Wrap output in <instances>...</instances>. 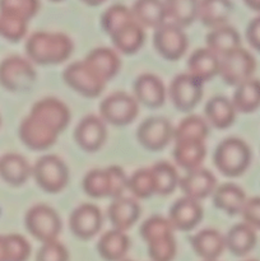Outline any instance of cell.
<instances>
[{
    "mask_svg": "<svg viewBox=\"0 0 260 261\" xmlns=\"http://www.w3.org/2000/svg\"><path fill=\"white\" fill-rule=\"evenodd\" d=\"M69 120L70 112L63 102L55 98L41 99L20 124L19 138L30 149H48L68 126Z\"/></svg>",
    "mask_w": 260,
    "mask_h": 261,
    "instance_id": "1",
    "label": "cell"
},
{
    "mask_svg": "<svg viewBox=\"0 0 260 261\" xmlns=\"http://www.w3.org/2000/svg\"><path fill=\"white\" fill-rule=\"evenodd\" d=\"M25 53L30 61L40 65L60 64L70 58L73 42L60 32H35L25 42Z\"/></svg>",
    "mask_w": 260,
    "mask_h": 261,
    "instance_id": "2",
    "label": "cell"
},
{
    "mask_svg": "<svg viewBox=\"0 0 260 261\" xmlns=\"http://www.w3.org/2000/svg\"><path fill=\"white\" fill-rule=\"evenodd\" d=\"M173 227L168 219L160 216L148 218L140 227V236L147 242L152 261H172L176 255Z\"/></svg>",
    "mask_w": 260,
    "mask_h": 261,
    "instance_id": "3",
    "label": "cell"
},
{
    "mask_svg": "<svg viewBox=\"0 0 260 261\" xmlns=\"http://www.w3.org/2000/svg\"><path fill=\"white\" fill-rule=\"evenodd\" d=\"M213 160L219 172L228 177H237L249 168L251 150L242 139L227 138L218 144Z\"/></svg>",
    "mask_w": 260,
    "mask_h": 261,
    "instance_id": "4",
    "label": "cell"
},
{
    "mask_svg": "<svg viewBox=\"0 0 260 261\" xmlns=\"http://www.w3.org/2000/svg\"><path fill=\"white\" fill-rule=\"evenodd\" d=\"M83 189L92 198L117 199L127 189V178L124 171L116 166L106 170H93L84 177Z\"/></svg>",
    "mask_w": 260,
    "mask_h": 261,
    "instance_id": "5",
    "label": "cell"
},
{
    "mask_svg": "<svg viewBox=\"0 0 260 261\" xmlns=\"http://www.w3.org/2000/svg\"><path fill=\"white\" fill-rule=\"evenodd\" d=\"M36 184L50 194L60 193L69 182V170L64 161L55 154L41 157L32 167Z\"/></svg>",
    "mask_w": 260,
    "mask_h": 261,
    "instance_id": "6",
    "label": "cell"
},
{
    "mask_svg": "<svg viewBox=\"0 0 260 261\" xmlns=\"http://www.w3.org/2000/svg\"><path fill=\"white\" fill-rule=\"evenodd\" d=\"M36 76L32 63L28 59L9 56L0 63V86L9 92L30 91Z\"/></svg>",
    "mask_w": 260,
    "mask_h": 261,
    "instance_id": "7",
    "label": "cell"
},
{
    "mask_svg": "<svg viewBox=\"0 0 260 261\" xmlns=\"http://www.w3.org/2000/svg\"><path fill=\"white\" fill-rule=\"evenodd\" d=\"M25 228L42 244L55 241L61 231V219L55 209L45 204L32 206L25 214Z\"/></svg>",
    "mask_w": 260,
    "mask_h": 261,
    "instance_id": "8",
    "label": "cell"
},
{
    "mask_svg": "<svg viewBox=\"0 0 260 261\" xmlns=\"http://www.w3.org/2000/svg\"><path fill=\"white\" fill-rule=\"evenodd\" d=\"M138 111L139 109L135 97L125 92L110 94L99 105V117L115 126H125L133 122L137 119Z\"/></svg>",
    "mask_w": 260,
    "mask_h": 261,
    "instance_id": "9",
    "label": "cell"
},
{
    "mask_svg": "<svg viewBox=\"0 0 260 261\" xmlns=\"http://www.w3.org/2000/svg\"><path fill=\"white\" fill-rule=\"evenodd\" d=\"M255 69L256 61L254 56L247 50L240 47L219 59L218 75L224 83L237 87L242 82L252 78Z\"/></svg>",
    "mask_w": 260,
    "mask_h": 261,
    "instance_id": "10",
    "label": "cell"
},
{
    "mask_svg": "<svg viewBox=\"0 0 260 261\" xmlns=\"http://www.w3.org/2000/svg\"><path fill=\"white\" fill-rule=\"evenodd\" d=\"M63 78L69 87L88 98L99 96L106 87V82L84 60L70 64L64 71Z\"/></svg>",
    "mask_w": 260,
    "mask_h": 261,
    "instance_id": "11",
    "label": "cell"
},
{
    "mask_svg": "<svg viewBox=\"0 0 260 261\" xmlns=\"http://www.w3.org/2000/svg\"><path fill=\"white\" fill-rule=\"evenodd\" d=\"M153 43L163 59L176 61L183 58L188 50V36L180 25L172 22H165L154 30Z\"/></svg>",
    "mask_w": 260,
    "mask_h": 261,
    "instance_id": "12",
    "label": "cell"
},
{
    "mask_svg": "<svg viewBox=\"0 0 260 261\" xmlns=\"http://www.w3.org/2000/svg\"><path fill=\"white\" fill-rule=\"evenodd\" d=\"M168 96L178 111L189 112L198 106L203 97V83L189 73L178 74L171 82Z\"/></svg>",
    "mask_w": 260,
    "mask_h": 261,
    "instance_id": "13",
    "label": "cell"
},
{
    "mask_svg": "<svg viewBox=\"0 0 260 261\" xmlns=\"http://www.w3.org/2000/svg\"><path fill=\"white\" fill-rule=\"evenodd\" d=\"M175 129L163 117H150L139 125L137 132L138 142L150 152L162 150L173 139Z\"/></svg>",
    "mask_w": 260,
    "mask_h": 261,
    "instance_id": "14",
    "label": "cell"
},
{
    "mask_svg": "<svg viewBox=\"0 0 260 261\" xmlns=\"http://www.w3.org/2000/svg\"><path fill=\"white\" fill-rule=\"evenodd\" d=\"M102 213L93 204H82L73 211L69 219L71 232L79 240H91L101 231Z\"/></svg>",
    "mask_w": 260,
    "mask_h": 261,
    "instance_id": "15",
    "label": "cell"
},
{
    "mask_svg": "<svg viewBox=\"0 0 260 261\" xmlns=\"http://www.w3.org/2000/svg\"><path fill=\"white\" fill-rule=\"evenodd\" d=\"M74 138L79 147L86 152H96L105 144L107 138L106 124L96 115L86 116L76 126Z\"/></svg>",
    "mask_w": 260,
    "mask_h": 261,
    "instance_id": "16",
    "label": "cell"
},
{
    "mask_svg": "<svg viewBox=\"0 0 260 261\" xmlns=\"http://www.w3.org/2000/svg\"><path fill=\"white\" fill-rule=\"evenodd\" d=\"M178 186L184 193V196L199 201L214 193L217 188V180L211 171L205 168H196L189 171L184 177H181Z\"/></svg>",
    "mask_w": 260,
    "mask_h": 261,
    "instance_id": "17",
    "label": "cell"
},
{
    "mask_svg": "<svg viewBox=\"0 0 260 261\" xmlns=\"http://www.w3.org/2000/svg\"><path fill=\"white\" fill-rule=\"evenodd\" d=\"M203 219V208L199 201L190 198L178 199L170 208L168 222L173 229L188 232L195 228L199 222Z\"/></svg>",
    "mask_w": 260,
    "mask_h": 261,
    "instance_id": "18",
    "label": "cell"
},
{
    "mask_svg": "<svg viewBox=\"0 0 260 261\" xmlns=\"http://www.w3.org/2000/svg\"><path fill=\"white\" fill-rule=\"evenodd\" d=\"M134 94L138 103L149 109H158L165 103L166 89L162 81L154 74H142L134 83Z\"/></svg>",
    "mask_w": 260,
    "mask_h": 261,
    "instance_id": "19",
    "label": "cell"
},
{
    "mask_svg": "<svg viewBox=\"0 0 260 261\" xmlns=\"http://www.w3.org/2000/svg\"><path fill=\"white\" fill-rule=\"evenodd\" d=\"M140 205L134 199L120 196L115 199L109 206L107 216L114 229L126 232L137 223L140 217Z\"/></svg>",
    "mask_w": 260,
    "mask_h": 261,
    "instance_id": "20",
    "label": "cell"
},
{
    "mask_svg": "<svg viewBox=\"0 0 260 261\" xmlns=\"http://www.w3.org/2000/svg\"><path fill=\"white\" fill-rule=\"evenodd\" d=\"M191 246L195 254L204 261L217 260L226 249L224 236L217 229H203L190 239Z\"/></svg>",
    "mask_w": 260,
    "mask_h": 261,
    "instance_id": "21",
    "label": "cell"
},
{
    "mask_svg": "<svg viewBox=\"0 0 260 261\" xmlns=\"http://www.w3.org/2000/svg\"><path fill=\"white\" fill-rule=\"evenodd\" d=\"M32 176V167L23 155L7 153L0 157V177L12 186H22Z\"/></svg>",
    "mask_w": 260,
    "mask_h": 261,
    "instance_id": "22",
    "label": "cell"
},
{
    "mask_svg": "<svg viewBox=\"0 0 260 261\" xmlns=\"http://www.w3.org/2000/svg\"><path fill=\"white\" fill-rule=\"evenodd\" d=\"M189 74L201 83L211 81L219 73V58L209 48H196L188 61Z\"/></svg>",
    "mask_w": 260,
    "mask_h": 261,
    "instance_id": "23",
    "label": "cell"
},
{
    "mask_svg": "<svg viewBox=\"0 0 260 261\" xmlns=\"http://www.w3.org/2000/svg\"><path fill=\"white\" fill-rule=\"evenodd\" d=\"M241 47V37L236 28L228 24L213 28L206 35V48L219 59Z\"/></svg>",
    "mask_w": 260,
    "mask_h": 261,
    "instance_id": "24",
    "label": "cell"
},
{
    "mask_svg": "<svg viewBox=\"0 0 260 261\" xmlns=\"http://www.w3.org/2000/svg\"><path fill=\"white\" fill-rule=\"evenodd\" d=\"M132 9L134 19L143 28H158L166 22V8L163 0H135Z\"/></svg>",
    "mask_w": 260,
    "mask_h": 261,
    "instance_id": "25",
    "label": "cell"
},
{
    "mask_svg": "<svg viewBox=\"0 0 260 261\" xmlns=\"http://www.w3.org/2000/svg\"><path fill=\"white\" fill-rule=\"evenodd\" d=\"M212 195L214 205L228 216L241 214L242 208L247 200L245 191L239 185L232 182L217 186Z\"/></svg>",
    "mask_w": 260,
    "mask_h": 261,
    "instance_id": "26",
    "label": "cell"
},
{
    "mask_svg": "<svg viewBox=\"0 0 260 261\" xmlns=\"http://www.w3.org/2000/svg\"><path fill=\"white\" fill-rule=\"evenodd\" d=\"M233 5L231 0H199L198 19L205 27L217 28L226 24Z\"/></svg>",
    "mask_w": 260,
    "mask_h": 261,
    "instance_id": "27",
    "label": "cell"
},
{
    "mask_svg": "<svg viewBox=\"0 0 260 261\" xmlns=\"http://www.w3.org/2000/svg\"><path fill=\"white\" fill-rule=\"evenodd\" d=\"M256 232L249 224L239 223L232 227L224 236L226 249L235 256H246L256 245Z\"/></svg>",
    "mask_w": 260,
    "mask_h": 261,
    "instance_id": "28",
    "label": "cell"
},
{
    "mask_svg": "<svg viewBox=\"0 0 260 261\" xmlns=\"http://www.w3.org/2000/svg\"><path fill=\"white\" fill-rule=\"evenodd\" d=\"M130 241L125 232L111 229L103 233L97 244L99 256L106 261H122L129 251Z\"/></svg>",
    "mask_w": 260,
    "mask_h": 261,
    "instance_id": "29",
    "label": "cell"
},
{
    "mask_svg": "<svg viewBox=\"0 0 260 261\" xmlns=\"http://www.w3.org/2000/svg\"><path fill=\"white\" fill-rule=\"evenodd\" d=\"M87 64L103 79L105 82H109L114 78L119 71L121 63L112 48L109 47H98L92 50L84 59Z\"/></svg>",
    "mask_w": 260,
    "mask_h": 261,
    "instance_id": "30",
    "label": "cell"
},
{
    "mask_svg": "<svg viewBox=\"0 0 260 261\" xmlns=\"http://www.w3.org/2000/svg\"><path fill=\"white\" fill-rule=\"evenodd\" d=\"M110 37H111L115 47L120 53L130 55V54L137 53L144 45L145 33L144 28L137 20H132L127 24H125L124 27L119 28Z\"/></svg>",
    "mask_w": 260,
    "mask_h": 261,
    "instance_id": "31",
    "label": "cell"
},
{
    "mask_svg": "<svg viewBox=\"0 0 260 261\" xmlns=\"http://www.w3.org/2000/svg\"><path fill=\"white\" fill-rule=\"evenodd\" d=\"M175 143L176 145L175 149H173V158H175L176 163L181 168H184L186 172L200 168L201 162H203L206 154L204 143L191 142V140Z\"/></svg>",
    "mask_w": 260,
    "mask_h": 261,
    "instance_id": "32",
    "label": "cell"
},
{
    "mask_svg": "<svg viewBox=\"0 0 260 261\" xmlns=\"http://www.w3.org/2000/svg\"><path fill=\"white\" fill-rule=\"evenodd\" d=\"M236 109L231 99L217 96L205 105V116L216 129H227L236 119Z\"/></svg>",
    "mask_w": 260,
    "mask_h": 261,
    "instance_id": "33",
    "label": "cell"
},
{
    "mask_svg": "<svg viewBox=\"0 0 260 261\" xmlns=\"http://www.w3.org/2000/svg\"><path fill=\"white\" fill-rule=\"evenodd\" d=\"M232 103H233L237 112L250 114V112L256 111L260 107L259 79L250 78L239 84L233 93Z\"/></svg>",
    "mask_w": 260,
    "mask_h": 261,
    "instance_id": "34",
    "label": "cell"
},
{
    "mask_svg": "<svg viewBox=\"0 0 260 261\" xmlns=\"http://www.w3.org/2000/svg\"><path fill=\"white\" fill-rule=\"evenodd\" d=\"M171 22L185 28L198 18L199 0H163Z\"/></svg>",
    "mask_w": 260,
    "mask_h": 261,
    "instance_id": "35",
    "label": "cell"
},
{
    "mask_svg": "<svg viewBox=\"0 0 260 261\" xmlns=\"http://www.w3.org/2000/svg\"><path fill=\"white\" fill-rule=\"evenodd\" d=\"M208 135V126L201 117L193 115L186 117L185 120L178 124V126L173 133V140L175 142H184V140H191V142H203Z\"/></svg>",
    "mask_w": 260,
    "mask_h": 261,
    "instance_id": "36",
    "label": "cell"
},
{
    "mask_svg": "<svg viewBox=\"0 0 260 261\" xmlns=\"http://www.w3.org/2000/svg\"><path fill=\"white\" fill-rule=\"evenodd\" d=\"M150 170H152L153 180H154L155 194L168 195L178 185L180 177L177 175V171L168 162L157 163Z\"/></svg>",
    "mask_w": 260,
    "mask_h": 261,
    "instance_id": "37",
    "label": "cell"
},
{
    "mask_svg": "<svg viewBox=\"0 0 260 261\" xmlns=\"http://www.w3.org/2000/svg\"><path fill=\"white\" fill-rule=\"evenodd\" d=\"M134 19L132 9L124 4H114L107 8L101 17V24L105 32L109 36L116 32L119 28L124 27Z\"/></svg>",
    "mask_w": 260,
    "mask_h": 261,
    "instance_id": "38",
    "label": "cell"
},
{
    "mask_svg": "<svg viewBox=\"0 0 260 261\" xmlns=\"http://www.w3.org/2000/svg\"><path fill=\"white\" fill-rule=\"evenodd\" d=\"M127 189L133 195L140 199H147L155 194L154 180L150 168H143L137 171L130 178H127Z\"/></svg>",
    "mask_w": 260,
    "mask_h": 261,
    "instance_id": "39",
    "label": "cell"
},
{
    "mask_svg": "<svg viewBox=\"0 0 260 261\" xmlns=\"http://www.w3.org/2000/svg\"><path fill=\"white\" fill-rule=\"evenodd\" d=\"M40 9V0H0V13L15 15L30 22Z\"/></svg>",
    "mask_w": 260,
    "mask_h": 261,
    "instance_id": "40",
    "label": "cell"
},
{
    "mask_svg": "<svg viewBox=\"0 0 260 261\" xmlns=\"http://www.w3.org/2000/svg\"><path fill=\"white\" fill-rule=\"evenodd\" d=\"M27 20L19 17L0 13V36L10 42H18L27 33Z\"/></svg>",
    "mask_w": 260,
    "mask_h": 261,
    "instance_id": "41",
    "label": "cell"
},
{
    "mask_svg": "<svg viewBox=\"0 0 260 261\" xmlns=\"http://www.w3.org/2000/svg\"><path fill=\"white\" fill-rule=\"evenodd\" d=\"M8 261H27L31 255V245L20 234H7Z\"/></svg>",
    "mask_w": 260,
    "mask_h": 261,
    "instance_id": "42",
    "label": "cell"
},
{
    "mask_svg": "<svg viewBox=\"0 0 260 261\" xmlns=\"http://www.w3.org/2000/svg\"><path fill=\"white\" fill-rule=\"evenodd\" d=\"M36 261H69V252L63 244L55 240L42 244L37 252Z\"/></svg>",
    "mask_w": 260,
    "mask_h": 261,
    "instance_id": "43",
    "label": "cell"
},
{
    "mask_svg": "<svg viewBox=\"0 0 260 261\" xmlns=\"http://www.w3.org/2000/svg\"><path fill=\"white\" fill-rule=\"evenodd\" d=\"M241 216L245 223L254 229H260V196L247 199L242 208Z\"/></svg>",
    "mask_w": 260,
    "mask_h": 261,
    "instance_id": "44",
    "label": "cell"
},
{
    "mask_svg": "<svg viewBox=\"0 0 260 261\" xmlns=\"http://www.w3.org/2000/svg\"><path fill=\"white\" fill-rule=\"evenodd\" d=\"M246 38L250 46L260 53V15L252 18L247 24Z\"/></svg>",
    "mask_w": 260,
    "mask_h": 261,
    "instance_id": "45",
    "label": "cell"
},
{
    "mask_svg": "<svg viewBox=\"0 0 260 261\" xmlns=\"http://www.w3.org/2000/svg\"><path fill=\"white\" fill-rule=\"evenodd\" d=\"M0 261H8V247L5 236H0Z\"/></svg>",
    "mask_w": 260,
    "mask_h": 261,
    "instance_id": "46",
    "label": "cell"
},
{
    "mask_svg": "<svg viewBox=\"0 0 260 261\" xmlns=\"http://www.w3.org/2000/svg\"><path fill=\"white\" fill-rule=\"evenodd\" d=\"M245 4L255 12H260V0H244Z\"/></svg>",
    "mask_w": 260,
    "mask_h": 261,
    "instance_id": "47",
    "label": "cell"
},
{
    "mask_svg": "<svg viewBox=\"0 0 260 261\" xmlns=\"http://www.w3.org/2000/svg\"><path fill=\"white\" fill-rule=\"evenodd\" d=\"M82 2L86 3V4L88 5H92V7H96V5L102 4V3L106 2V0H82Z\"/></svg>",
    "mask_w": 260,
    "mask_h": 261,
    "instance_id": "48",
    "label": "cell"
},
{
    "mask_svg": "<svg viewBox=\"0 0 260 261\" xmlns=\"http://www.w3.org/2000/svg\"><path fill=\"white\" fill-rule=\"evenodd\" d=\"M244 261H257V260H244Z\"/></svg>",
    "mask_w": 260,
    "mask_h": 261,
    "instance_id": "49",
    "label": "cell"
},
{
    "mask_svg": "<svg viewBox=\"0 0 260 261\" xmlns=\"http://www.w3.org/2000/svg\"><path fill=\"white\" fill-rule=\"evenodd\" d=\"M53 2H60V0H53Z\"/></svg>",
    "mask_w": 260,
    "mask_h": 261,
    "instance_id": "50",
    "label": "cell"
},
{
    "mask_svg": "<svg viewBox=\"0 0 260 261\" xmlns=\"http://www.w3.org/2000/svg\"><path fill=\"white\" fill-rule=\"evenodd\" d=\"M122 261H132V260H122Z\"/></svg>",
    "mask_w": 260,
    "mask_h": 261,
    "instance_id": "51",
    "label": "cell"
},
{
    "mask_svg": "<svg viewBox=\"0 0 260 261\" xmlns=\"http://www.w3.org/2000/svg\"><path fill=\"white\" fill-rule=\"evenodd\" d=\"M0 124H2V120H0Z\"/></svg>",
    "mask_w": 260,
    "mask_h": 261,
    "instance_id": "52",
    "label": "cell"
},
{
    "mask_svg": "<svg viewBox=\"0 0 260 261\" xmlns=\"http://www.w3.org/2000/svg\"><path fill=\"white\" fill-rule=\"evenodd\" d=\"M213 261H217V260H213Z\"/></svg>",
    "mask_w": 260,
    "mask_h": 261,
    "instance_id": "53",
    "label": "cell"
}]
</instances>
